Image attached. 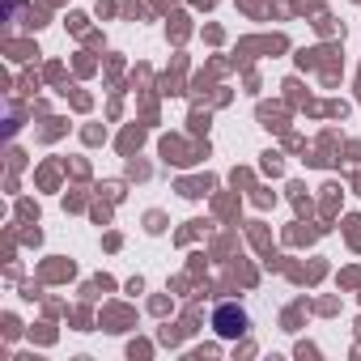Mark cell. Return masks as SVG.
Wrapping results in <instances>:
<instances>
[{"label":"cell","mask_w":361,"mask_h":361,"mask_svg":"<svg viewBox=\"0 0 361 361\" xmlns=\"http://www.w3.org/2000/svg\"><path fill=\"white\" fill-rule=\"evenodd\" d=\"M217 331H221V336H243V331H247V314H243V310L234 314L230 306H221V310H217Z\"/></svg>","instance_id":"cell-1"}]
</instances>
